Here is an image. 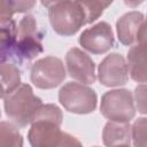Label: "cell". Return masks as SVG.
<instances>
[{
    "instance_id": "6da1fadb",
    "label": "cell",
    "mask_w": 147,
    "mask_h": 147,
    "mask_svg": "<svg viewBox=\"0 0 147 147\" xmlns=\"http://www.w3.org/2000/svg\"><path fill=\"white\" fill-rule=\"evenodd\" d=\"M5 111L16 126L31 124L42 106L41 99L34 95L29 84H21L15 91L5 95Z\"/></svg>"
},
{
    "instance_id": "7a4b0ae2",
    "label": "cell",
    "mask_w": 147,
    "mask_h": 147,
    "mask_svg": "<svg viewBox=\"0 0 147 147\" xmlns=\"http://www.w3.org/2000/svg\"><path fill=\"white\" fill-rule=\"evenodd\" d=\"M42 5L48 8L51 24L57 34L72 36L86 24L85 11L80 1H47Z\"/></svg>"
},
{
    "instance_id": "3957f363",
    "label": "cell",
    "mask_w": 147,
    "mask_h": 147,
    "mask_svg": "<svg viewBox=\"0 0 147 147\" xmlns=\"http://www.w3.org/2000/svg\"><path fill=\"white\" fill-rule=\"evenodd\" d=\"M100 111L110 122L129 123L136 115L132 93L124 88L106 92L101 98Z\"/></svg>"
},
{
    "instance_id": "277c9868",
    "label": "cell",
    "mask_w": 147,
    "mask_h": 147,
    "mask_svg": "<svg viewBox=\"0 0 147 147\" xmlns=\"http://www.w3.org/2000/svg\"><path fill=\"white\" fill-rule=\"evenodd\" d=\"M59 101L65 110L74 114H90L98 103V96L91 87L70 82L61 87L59 92Z\"/></svg>"
},
{
    "instance_id": "5b68a950",
    "label": "cell",
    "mask_w": 147,
    "mask_h": 147,
    "mask_svg": "<svg viewBox=\"0 0 147 147\" xmlns=\"http://www.w3.org/2000/svg\"><path fill=\"white\" fill-rule=\"evenodd\" d=\"M67 77L63 62L55 56H46L33 63L30 79L33 85L41 90H51L59 86Z\"/></svg>"
},
{
    "instance_id": "8992f818",
    "label": "cell",
    "mask_w": 147,
    "mask_h": 147,
    "mask_svg": "<svg viewBox=\"0 0 147 147\" xmlns=\"http://www.w3.org/2000/svg\"><path fill=\"white\" fill-rule=\"evenodd\" d=\"M14 49L17 56L24 60H32L42 52L41 34L32 15H25L20 21Z\"/></svg>"
},
{
    "instance_id": "52a82bcc",
    "label": "cell",
    "mask_w": 147,
    "mask_h": 147,
    "mask_svg": "<svg viewBox=\"0 0 147 147\" xmlns=\"http://www.w3.org/2000/svg\"><path fill=\"white\" fill-rule=\"evenodd\" d=\"M99 82L107 87L122 86L127 83L129 69L126 60L118 53L107 55L98 68Z\"/></svg>"
},
{
    "instance_id": "ba28073f",
    "label": "cell",
    "mask_w": 147,
    "mask_h": 147,
    "mask_svg": "<svg viewBox=\"0 0 147 147\" xmlns=\"http://www.w3.org/2000/svg\"><path fill=\"white\" fill-rule=\"evenodd\" d=\"M114 32L107 22H99L84 30L79 37L80 46L92 54L107 53L114 46Z\"/></svg>"
},
{
    "instance_id": "9c48e42d",
    "label": "cell",
    "mask_w": 147,
    "mask_h": 147,
    "mask_svg": "<svg viewBox=\"0 0 147 147\" xmlns=\"http://www.w3.org/2000/svg\"><path fill=\"white\" fill-rule=\"evenodd\" d=\"M118 40L126 46L146 41L145 18L140 11L133 10L121 16L116 23Z\"/></svg>"
},
{
    "instance_id": "30bf717a",
    "label": "cell",
    "mask_w": 147,
    "mask_h": 147,
    "mask_svg": "<svg viewBox=\"0 0 147 147\" xmlns=\"http://www.w3.org/2000/svg\"><path fill=\"white\" fill-rule=\"evenodd\" d=\"M65 63L69 76L75 80L83 84H93L95 82V64L82 49L70 48L65 55Z\"/></svg>"
},
{
    "instance_id": "8fae6325",
    "label": "cell",
    "mask_w": 147,
    "mask_h": 147,
    "mask_svg": "<svg viewBox=\"0 0 147 147\" xmlns=\"http://www.w3.org/2000/svg\"><path fill=\"white\" fill-rule=\"evenodd\" d=\"M127 69L133 80L146 83V41L138 42L127 53Z\"/></svg>"
},
{
    "instance_id": "7c38bea8",
    "label": "cell",
    "mask_w": 147,
    "mask_h": 147,
    "mask_svg": "<svg viewBox=\"0 0 147 147\" xmlns=\"http://www.w3.org/2000/svg\"><path fill=\"white\" fill-rule=\"evenodd\" d=\"M103 144L107 147H123L130 146L131 126L129 123L108 122L102 132Z\"/></svg>"
},
{
    "instance_id": "4fadbf2b",
    "label": "cell",
    "mask_w": 147,
    "mask_h": 147,
    "mask_svg": "<svg viewBox=\"0 0 147 147\" xmlns=\"http://www.w3.org/2000/svg\"><path fill=\"white\" fill-rule=\"evenodd\" d=\"M17 26L14 20L0 21V61H5L16 44Z\"/></svg>"
},
{
    "instance_id": "5bb4252c",
    "label": "cell",
    "mask_w": 147,
    "mask_h": 147,
    "mask_svg": "<svg viewBox=\"0 0 147 147\" xmlns=\"http://www.w3.org/2000/svg\"><path fill=\"white\" fill-rule=\"evenodd\" d=\"M21 85L20 69L9 62L0 61V86L6 94L11 93Z\"/></svg>"
},
{
    "instance_id": "9a60e30c",
    "label": "cell",
    "mask_w": 147,
    "mask_h": 147,
    "mask_svg": "<svg viewBox=\"0 0 147 147\" xmlns=\"http://www.w3.org/2000/svg\"><path fill=\"white\" fill-rule=\"evenodd\" d=\"M0 147H23L18 127L11 122H0Z\"/></svg>"
},
{
    "instance_id": "2e32d148",
    "label": "cell",
    "mask_w": 147,
    "mask_h": 147,
    "mask_svg": "<svg viewBox=\"0 0 147 147\" xmlns=\"http://www.w3.org/2000/svg\"><path fill=\"white\" fill-rule=\"evenodd\" d=\"M82 2V1H80ZM111 5V1H83L82 6L85 11L86 23H92L99 16L102 15L103 10Z\"/></svg>"
},
{
    "instance_id": "e0dca14e",
    "label": "cell",
    "mask_w": 147,
    "mask_h": 147,
    "mask_svg": "<svg viewBox=\"0 0 147 147\" xmlns=\"http://www.w3.org/2000/svg\"><path fill=\"white\" fill-rule=\"evenodd\" d=\"M131 137L134 147H146V118H138L131 127Z\"/></svg>"
},
{
    "instance_id": "ac0fdd59",
    "label": "cell",
    "mask_w": 147,
    "mask_h": 147,
    "mask_svg": "<svg viewBox=\"0 0 147 147\" xmlns=\"http://www.w3.org/2000/svg\"><path fill=\"white\" fill-rule=\"evenodd\" d=\"M49 147H83V146L76 137L65 132H61L59 137L49 145Z\"/></svg>"
},
{
    "instance_id": "d6986e66",
    "label": "cell",
    "mask_w": 147,
    "mask_h": 147,
    "mask_svg": "<svg viewBox=\"0 0 147 147\" xmlns=\"http://www.w3.org/2000/svg\"><path fill=\"white\" fill-rule=\"evenodd\" d=\"M134 98H136L138 110L141 114H145L146 113V85L145 84H141L136 87Z\"/></svg>"
},
{
    "instance_id": "ffe728a7",
    "label": "cell",
    "mask_w": 147,
    "mask_h": 147,
    "mask_svg": "<svg viewBox=\"0 0 147 147\" xmlns=\"http://www.w3.org/2000/svg\"><path fill=\"white\" fill-rule=\"evenodd\" d=\"M5 95H6V93H5L3 88L0 86V99H1V98H5Z\"/></svg>"
},
{
    "instance_id": "44dd1931",
    "label": "cell",
    "mask_w": 147,
    "mask_h": 147,
    "mask_svg": "<svg viewBox=\"0 0 147 147\" xmlns=\"http://www.w3.org/2000/svg\"><path fill=\"white\" fill-rule=\"evenodd\" d=\"M123 147H130V146H123Z\"/></svg>"
},
{
    "instance_id": "7402d4cb",
    "label": "cell",
    "mask_w": 147,
    "mask_h": 147,
    "mask_svg": "<svg viewBox=\"0 0 147 147\" xmlns=\"http://www.w3.org/2000/svg\"><path fill=\"white\" fill-rule=\"evenodd\" d=\"M0 117H1V113H0Z\"/></svg>"
},
{
    "instance_id": "603a6c76",
    "label": "cell",
    "mask_w": 147,
    "mask_h": 147,
    "mask_svg": "<svg viewBox=\"0 0 147 147\" xmlns=\"http://www.w3.org/2000/svg\"><path fill=\"white\" fill-rule=\"evenodd\" d=\"M95 147H98V146H95Z\"/></svg>"
}]
</instances>
